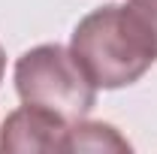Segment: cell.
I'll list each match as a JSON object with an SVG mask.
<instances>
[{
    "label": "cell",
    "instance_id": "cell-1",
    "mask_svg": "<svg viewBox=\"0 0 157 154\" xmlns=\"http://www.w3.org/2000/svg\"><path fill=\"white\" fill-rule=\"evenodd\" d=\"M70 52L103 91L127 88L148 73L157 52L127 6H100L76 24Z\"/></svg>",
    "mask_w": 157,
    "mask_h": 154
},
{
    "label": "cell",
    "instance_id": "cell-2",
    "mask_svg": "<svg viewBox=\"0 0 157 154\" xmlns=\"http://www.w3.org/2000/svg\"><path fill=\"white\" fill-rule=\"evenodd\" d=\"M15 91L21 103L48 109L70 124L82 121L97 103V85L63 45H36L24 52L15 64Z\"/></svg>",
    "mask_w": 157,
    "mask_h": 154
},
{
    "label": "cell",
    "instance_id": "cell-3",
    "mask_svg": "<svg viewBox=\"0 0 157 154\" xmlns=\"http://www.w3.org/2000/svg\"><path fill=\"white\" fill-rule=\"evenodd\" d=\"M70 121L24 103L3 121L0 151H67Z\"/></svg>",
    "mask_w": 157,
    "mask_h": 154
},
{
    "label": "cell",
    "instance_id": "cell-4",
    "mask_svg": "<svg viewBox=\"0 0 157 154\" xmlns=\"http://www.w3.org/2000/svg\"><path fill=\"white\" fill-rule=\"evenodd\" d=\"M67 151H118V154H127L130 151V142L118 133L112 124L85 121L82 118L76 124H70Z\"/></svg>",
    "mask_w": 157,
    "mask_h": 154
},
{
    "label": "cell",
    "instance_id": "cell-5",
    "mask_svg": "<svg viewBox=\"0 0 157 154\" xmlns=\"http://www.w3.org/2000/svg\"><path fill=\"white\" fill-rule=\"evenodd\" d=\"M127 9L136 15V21L142 24V30L148 33L157 52V0H127Z\"/></svg>",
    "mask_w": 157,
    "mask_h": 154
},
{
    "label": "cell",
    "instance_id": "cell-6",
    "mask_svg": "<svg viewBox=\"0 0 157 154\" xmlns=\"http://www.w3.org/2000/svg\"><path fill=\"white\" fill-rule=\"evenodd\" d=\"M3 70H6V55H3V48H0V79H3Z\"/></svg>",
    "mask_w": 157,
    "mask_h": 154
}]
</instances>
